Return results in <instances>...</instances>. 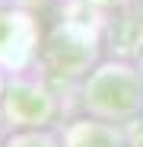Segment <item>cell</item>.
Listing matches in <instances>:
<instances>
[{"instance_id": "cell-1", "label": "cell", "mask_w": 143, "mask_h": 147, "mask_svg": "<svg viewBox=\"0 0 143 147\" xmlns=\"http://www.w3.org/2000/svg\"><path fill=\"white\" fill-rule=\"evenodd\" d=\"M86 109L99 118L127 121L143 112V74L130 64L95 67L86 80Z\"/></svg>"}, {"instance_id": "cell-2", "label": "cell", "mask_w": 143, "mask_h": 147, "mask_svg": "<svg viewBox=\"0 0 143 147\" xmlns=\"http://www.w3.org/2000/svg\"><path fill=\"white\" fill-rule=\"evenodd\" d=\"M54 99L41 83H26L19 80L3 93V112L10 125L16 128H45L54 118Z\"/></svg>"}, {"instance_id": "cell-3", "label": "cell", "mask_w": 143, "mask_h": 147, "mask_svg": "<svg viewBox=\"0 0 143 147\" xmlns=\"http://www.w3.org/2000/svg\"><path fill=\"white\" fill-rule=\"evenodd\" d=\"M67 147H127V141L102 121H83V125L70 128Z\"/></svg>"}, {"instance_id": "cell-4", "label": "cell", "mask_w": 143, "mask_h": 147, "mask_svg": "<svg viewBox=\"0 0 143 147\" xmlns=\"http://www.w3.org/2000/svg\"><path fill=\"white\" fill-rule=\"evenodd\" d=\"M54 35H57V38L67 45V51H80V48H73V45H76V42H83V38H80L73 29H61V32H54ZM80 58H83V61H89V55H80ZM83 61H73V58H67V61H57V67L64 64V70H67V74H83V67H86Z\"/></svg>"}, {"instance_id": "cell-5", "label": "cell", "mask_w": 143, "mask_h": 147, "mask_svg": "<svg viewBox=\"0 0 143 147\" xmlns=\"http://www.w3.org/2000/svg\"><path fill=\"white\" fill-rule=\"evenodd\" d=\"M7 147H57L54 138H48V134H38V131H26V134H16Z\"/></svg>"}, {"instance_id": "cell-6", "label": "cell", "mask_w": 143, "mask_h": 147, "mask_svg": "<svg viewBox=\"0 0 143 147\" xmlns=\"http://www.w3.org/2000/svg\"><path fill=\"white\" fill-rule=\"evenodd\" d=\"M127 147H143V134H140V138H137V141H130V144H127Z\"/></svg>"}]
</instances>
